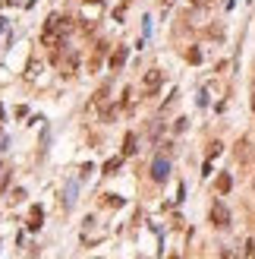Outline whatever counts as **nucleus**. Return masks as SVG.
<instances>
[{
    "instance_id": "f257e3e1",
    "label": "nucleus",
    "mask_w": 255,
    "mask_h": 259,
    "mask_svg": "<svg viewBox=\"0 0 255 259\" xmlns=\"http://www.w3.org/2000/svg\"><path fill=\"white\" fill-rule=\"evenodd\" d=\"M66 19H60V16H51L48 19V22H44V32H41V44H44V48H51V44H57V32H60V35H63V32H66Z\"/></svg>"
},
{
    "instance_id": "f03ea898",
    "label": "nucleus",
    "mask_w": 255,
    "mask_h": 259,
    "mask_svg": "<svg viewBox=\"0 0 255 259\" xmlns=\"http://www.w3.org/2000/svg\"><path fill=\"white\" fill-rule=\"evenodd\" d=\"M211 224L214 228H230V209H227L224 202L211 205Z\"/></svg>"
},
{
    "instance_id": "7ed1b4c3",
    "label": "nucleus",
    "mask_w": 255,
    "mask_h": 259,
    "mask_svg": "<svg viewBox=\"0 0 255 259\" xmlns=\"http://www.w3.org/2000/svg\"><path fill=\"white\" fill-rule=\"evenodd\" d=\"M161 82H164V73H161V70H148L145 79H142V92H145V95H154V92L161 89Z\"/></svg>"
},
{
    "instance_id": "20e7f679",
    "label": "nucleus",
    "mask_w": 255,
    "mask_h": 259,
    "mask_svg": "<svg viewBox=\"0 0 255 259\" xmlns=\"http://www.w3.org/2000/svg\"><path fill=\"white\" fill-rule=\"evenodd\" d=\"M76 66H79V51L66 48V54L60 57V70H63V76H76Z\"/></svg>"
},
{
    "instance_id": "39448f33",
    "label": "nucleus",
    "mask_w": 255,
    "mask_h": 259,
    "mask_svg": "<svg viewBox=\"0 0 255 259\" xmlns=\"http://www.w3.org/2000/svg\"><path fill=\"white\" fill-rule=\"evenodd\" d=\"M167 177H170V161H167V158H154V164H151V180H154V183H164Z\"/></svg>"
},
{
    "instance_id": "423d86ee",
    "label": "nucleus",
    "mask_w": 255,
    "mask_h": 259,
    "mask_svg": "<svg viewBox=\"0 0 255 259\" xmlns=\"http://www.w3.org/2000/svg\"><path fill=\"white\" fill-rule=\"evenodd\" d=\"M126 57H129V48H117V51H113V54H110V70L117 73L120 66L126 63Z\"/></svg>"
},
{
    "instance_id": "0eeeda50",
    "label": "nucleus",
    "mask_w": 255,
    "mask_h": 259,
    "mask_svg": "<svg viewBox=\"0 0 255 259\" xmlns=\"http://www.w3.org/2000/svg\"><path fill=\"white\" fill-rule=\"evenodd\" d=\"M73 202H76V180H70V183H66V190H63V205H66V209H73Z\"/></svg>"
},
{
    "instance_id": "6e6552de",
    "label": "nucleus",
    "mask_w": 255,
    "mask_h": 259,
    "mask_svg": "<svg viewBox=\"0 0 255 259\" xmlns=\"http://www.w3.org/2000/svg\"><path fill=\"white\" fill-rule=\"evenodd\" d=\"M136 133H126V142H123V155H136Z\"/></svg>"
},
{
    "instance_id": "1a4fd4ad",
    "label": "nucleus",
    "mask_w": 255,
    "mask_h": 259,
    "mask_svg": "<svg viewBox=\"0 0 255 259\" xmlns=\"http://www.w3.org/2000/svg\"><path fill=\"white\" fill-rule=\"evenodd\" d=\"M230 187H233L230 174H220V177H218V193H230Z\"/></svg>"
},
{
    "instance_id": "9d476101",
    "label": "nucleus",
    "mask_w": 255,
    "mask_h": 259,
    "mask_svg": "<svg viewBox=\"0 0 255 259\" xmlns=\"http://www.w3.org/2000/svg\"><path fill=\"white\" fill-rule=\"evenodd\" d=\"M29 228H32V231L41 228V209H32V215H29Z\"/></svg>"
},
{
    "instance_id": "9b49d317",
    "label": "nucleus",
    "mask_w": 255,
    "mask_h": 259,
    "mask_svg": "<svg viewBox=\"0 0 255 259\" xmlns=\"http://www.w3.org/2000/svg\"><path fill=\"white\" fill-rule=\"evenodd\" d=\"M186 60H189V63H202V51H196V48L186 51Z\"/></svg>"
},
{
    "instance_id": "f8f14e48",
    "label": "nucleus",
    "mask_w": 255,
    "mask_h": 259,
    "mask_svg": "<svg viewBox=\"0 0 255 259\" xmlns=\"http://www.w3.org/2000/svg\"><path fill=\"white\" fill-rule=\"evenodd\" d=\"M117 168H120V158H110V161L104 164V174H113V171H117Z\"/></svg>"
},
{
    "instance_id": "ddd939ff",
    "label": "nucleus",
    "mask_w": 255,
    "mask_h": 259,
    "mask_svg": "<svg viewBox=\"0 0 255 259\" xmlns=\"http://www.w3.org/2000/svg\"><path fill=\"white\" fill-rule=\"evenodd\" d=\"M104 205H113V209H120V205H123V199H120V196H104Z\"/></svg>"
},
{
    "instance_id": "4468645a",
    "label": "nucleus",
    "mask_w": 255,
    "mask_h": 259,
    "mask_svg": "<svg viewBox=\"0 0 255 259\" xmlns=\"http://www.w3.org/2000/svg\"><path fill=\"white\" fill-rule=\"evenodd\" d=\"M246 259H255V243L246 240Z\"/></svg>"
},
{
    "instance_id": "2eb2a0df",
    "label": "nucleus",
    "mask_w": 255,
    "mask_h": 259,
    "mask_svg": "<svg viewBox=\"0 0 255 259\" xmlns=\"http://www.w3.org/2000/svg\"><path fill=\"white\" fill-rule=\"evenodd\" d=\"M220 149H224V145H220V142H214L211 149H208V155H211V158H214V155H220Z\"/></svg>"
}]
</instances>
